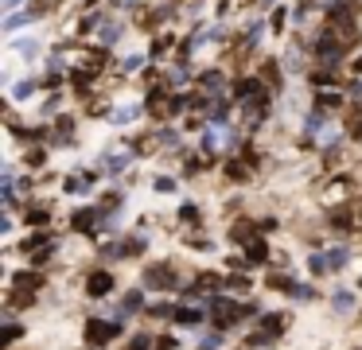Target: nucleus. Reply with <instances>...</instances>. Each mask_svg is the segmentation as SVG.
Listing matches in <instances>:
<instances>
[{
	"label": "nucleus",
	"mask_w": 362,
	"mask_h": 350,
	"mask_svg": "<svg viewBox=\"0 0 362 350\" xmlns=\"http://www.w3.org/2000/svg\"><path fill=\"white\" fill-rule=\"evenodd\" d=\"M136 308H141V292H129L125 303H121V315H133Z\"/></svg>",
	"instance_id": "obj_7"
},
{
	"label": "nucleus",
	"mask_w": 362,
	"mask_h": 350,
	"mask_svg": "<svg viewBox=\"0 0 362 350\" xmlns=\"http://www.w3.org/2000/svg\"><path fill=\"white\" fill-rule=\"evenodd\" d=\"M86 288H90V296H105V292L113 288V276H110V272H94Z\"/></svg>",
	"instance_id": "obj_3"
},
{
	"label": "nucleus",
	"mask_w": 362,
	"mask_h": 350,
	"mask_svg": "<svg viewBox=\"0 0 362 350\" xmlns=\"http://www.w3.org/2000/svg\"><path fill=\"white\" fill-rule=\"evenodd\" d=\"M245 257H250V261H265V241L253 238V245H245Z\"/></svg>",
	"instance_id": "obj_6"
},
{
	"label": "nucleus",
	"mask_w": 362,
	"mask_h": 350,
	"mask_svg": "<svg viewBox=\"0 0 362 350\" xmlns=\"http://www.w3.org/2000/svg\"><path fill=\"white\" fill-rule=\"evenodd\" d=\"M351 303H354L351 292H335V308H339V311H351Z\"/></svg>",
	"instance_id": "obj_9"
},
{
	"label": "nucleus",
	"mask_w": 362,
	"mask_h": 350,
	"mask_svg": "<svg viewBox=\"0 0 362 350\" xmlns=\"http://www.w3.org/2000/svg\"><path fill=\"white\" fill-rule=\"evenodd\" d=\"M32 90H35V82H20V86H16V98H28Z\"/></svg>",
	"instance_id": "obj_11"
},
{
	"label": "nucleus",
	"mask_w": 362,
	"mask_h": 350,
	"mask_svg": "<svg viewBox=\"0 0 362 350\" xmlns=\"http://www.w3.org/2000/svg\"><path fill=\"white\" fill-rule=\"evenodd\" d=\"M98 222H102V214H78V218H74L78 230H90V226H98Z\"/></svg>",
	"instance_id": "obj_8"
},
{
	"label": "nucleus",
	"mask_w": 362,
	"mask_h": 350,
	"mask_svg": "<svg viewBox=\"0 0 362 350\" xmlns=\"http://www.w3.org/2000/svg\"><path fill=\"white\" fill-rule=\"evenodd\" d=\"M144 284L148 288H175L180 280H175V272L168 269V264H152V269L144 272Z\"/></svg>",
	"instance_id": "obj_1"
},
{
	"label": "nucleus",
	"mask_w": 362,
	"mask_h": 350,
	"mask_svg": "<svg viewBox=\"0 0 362 350\" xmlns=\"http://www.w3.org/2000/svg\"><path fill=\"white\" fill-rule=\"evenodd\" d=\"M160 350H175V342L172 339H160Z\"/></svg>",
	"instance_id": "obj_14"
},
{
	"label": "nucleus",
	"mask_w": 362,
	"mask_h": 350,
	"mask_svg": "<svg viewBox=\"0 0 362 350\" xmlns=\"http://www.w3.org/2000/svg\"><path fill=\"white\" fill-rule=\"evenodd\" d=\"M136 113H141V105H121V109H113L110 121L113 124H129V121H136Z\"/></svg>",
	"instance_id": "obj_4"
},
{
	"label": "nucleus",
	"mask_w": 362,
	"mask_h": 350,
	"mask_svg": "<svg viewBox=\"0 0 362 350\" xmlns=\"http://www.w3.org/2000/svg\"><path fill=\"white\" fill-rule=\"evenodd\" d=\"M203 86H206V90H218V86H222V74H206Z\"/></svg>",
	"instance_id": "obj_10"
},
{
	"label": "nucleus",
	"mask_w": 362,
	"mask_h": 350,
	"mask_svg": "<svg viewBox=\"0 0 362 350\" xmlns=\"http://www.w3.org/2000/svg\"><path fill=\"white\" fill-rule=\"evenodd\" d=\"M133 350H148V339H136V342H133Z\"/></svg>",
	"instance_id": "obj_13"
},
{
	"label": "nucleus",
	"mask_w": 362,
	"mask_h": 350,
	"mask_svg": "<svg viewBox=\"0 0 362 350\" xmlns=\"http://www.w3.org/2000/svg\"><path fill=\"white\" fill-rule=\"evenodd\" d=\"M20 4H24V0H4V8H8V12H12V8H20Z\"/></svg>",
	"instance_id": "obj_15"
},
{
	"label": "nucleus",
	"mask_w": 362,
	"mask_h": 350,
	"mask_svg": "<svg viewBox=\"0 0 362 350\" xmlns=\"http://www.w3.org/2000/svg\"><path fill=\"white\" fill-rule=\"evenodd\" d=\"M175 319H180V323H199L203 311H199V308H180V311H175Z\"/></svg>",
	"instance_id": "obj_5"
},
{
	"label": "nucleus",
	"mask_w": 362,
	"mask_h": 350,
	"mask_svg": "<svg viewBox=\"0 0 362 350\" xmlns=\"http://www.w3.org/2000/svg\"><path fill=\"white\" fill-rule=\"evenodd\" d=\"M214 346H222V334H211V339H203V350H214Z\"/></svg>",
	"instance_id": "obj_12"
},
{
	"label": "nucleus",
	"mask_w": 362,
	"mask_h": 350,
	"mask_svg": "<svg viewBox=\"0 0 362 350\" xmlns=\"http://www.w3.org/2000/svg\"><path fill=\"white\" fill-rule=\"evenodd\" d=\"M86 334H90V342H110L113 334H121V323H90Z\"/></svg>",
	"instance_id": "obj_2"
}]
</instances>
